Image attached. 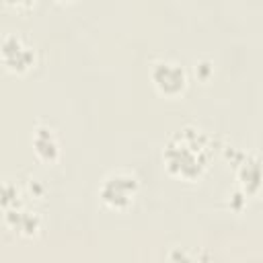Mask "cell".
I'll use <instances>...</instances> for the list:
<instances>
[{"label":"cell","instance_id":"1","mask_svg":"<svg viewBox=\"0 0 263 263\" xmlns=\"http://www.w3.org/2000/svg\"><path fill=\"white\" fill-rule=\"evenodd\" d=\"M166 164L173 173L183 177H195L201 173V168L208 162L205 156V144L199 129H183L166 148Z\"/></svg>","mask_w":263,"mask_h":263},{"label":"cell","instance_id":"3","mask_svg":"<svg viewBox=\"0 0 263 263\" xmlns=\"http://www.w3.org/2000/svg\"><path fill=\"white\" fill-rule=\"evenodd\" d=\"M152 82L164 95H179L187 84V74L183 66L175 60H158L152 64Z\"/></svg>","mask_w":263,"mask_h":263},{"label":"cell","instance_id":"4","mask_svg":"<svg viewBox=\"0 0 263 263\" xmlns=\"http://www.w3.org/2000/svg\"><path fill=\"white\" fill-rule=\"evenodd\" d=\"M0 58L6 64V68L14 72H25L33 64L35 55H33V49L16 33H8L0 41Z\"/></svg>","mask_w":263,"mask_h":263},{"label":"cell","instance_id":"5","mask_svg":"<svg viewBox=\"0 0 263 263\" xmlns=\"http://www.w3.org/2000/svg\"><path fill=\"white\" fill-rule=\"evenodd\" d=\"M33 146H35V152L39 154V158L49 160V162L55 160L60 154V142L51 127H37L35 136H33Z\"/></svg>","mask_w":263,"mask_h":263},{"label":"cell","instance_id":"2","mask_svg":"<svg viewBox=\"0 0 263 263\" xmlns=\"http://www.w3.org/2000/svg\"><path fill=\"white\" fill-rule=\"evenodd\" d=\"M136 191H138L136 175L125 173V171H115V173H111L103 179L99 195L107 205L121 210V208H127L134 201Z\"/></svg>","mask_w":263,"mask_h":263}]
</instances>
